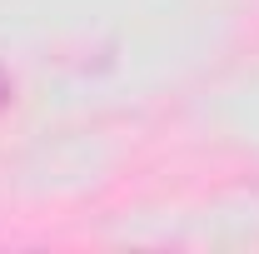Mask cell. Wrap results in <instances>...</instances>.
<instances>
[{"label":"cell","mask_w":259,"mask_h":254,"mask_svg":"<svg viewBox=\"0 0 259 254\" xmlns=\"http://www.w3.org/2000/svg\"><path fill=\"white\" fill-rule=\"evenodd\" d=\"M5 95H10V85H5V75H0V105H5Z\"/></svg>","instance_id":"cell-1"}]
</instances>
